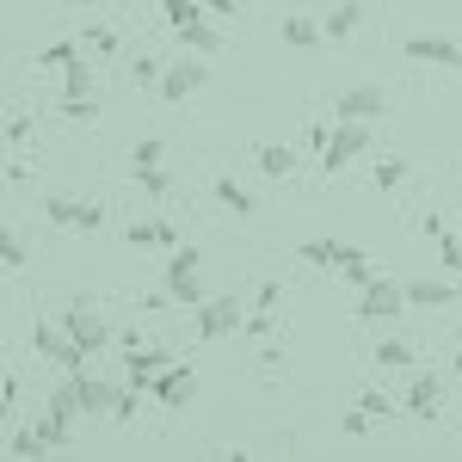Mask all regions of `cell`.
<instances>
[{
    "instance_id": "6da1fadb",
    "label": "cell",
    "mask_w": 462,
    "mask_h": 462,
    "mask_svg": "<svg viewBox=\"0 0 462 462\" xmlns=\"http://www.w3.org/2000/svg\"><path fill=\"white\" fill-rule=\"evenodd\" d=\"M32 346H37V357H50L62 376H80V370H87V352L74 346V333L62 327V320H37V327H32Z\"/></svg>"
},
{
    "instance_id": "7a4b0ae2",
    "label": "cell",
    "mask_w": 462,
    "mask_h": 462,
    "mask_svg": "<svg viewBox=\"0 0 462 462\" xmlns=\"http://www.w3.org/2000/svg\"><path fill=\"white\" fill-rule=\"evenodd\" d=\"M370 148H376V130H370V124H339V130H333V143L320 148V173H327V179L346 173V167L364 161Z\"/></svg>"
},
{
    "instance_id": "3957f363",
    "label": "cell",
    "mask_w": 462,
    "mask_h": 462,
    "mask_svg": "<svg viewBox=\"0 0 462 462\" xmlns=\"http://www.w3.org/2000/svg\"><path fill=\"white\" fill-rule=\"evenodd\" d=\"M62 327H69V333H74V346H80V352H87V357H93V352H106L111 339H117V333H111V327H106V315H99V309H93L87 296H74L69 309H62Z\"/></svg>"
},
{
    "instance_id": "277c9868",
    "label": "cell",
    "mask_w": 462,
    "mask_h": 462,
    "mask_svg": "<svg viewBox=\"0 0 462 462\" xmlns=\"http://www.w3.org/2000/svg\"><path fill=\"white\" fill-rule=\"evenodd\" d=\"M247 327V309H241V296H204L198 302V339H228V333H241Z\"/></svg>"
},
{
    "instance_id": "5b68a950",
    "label": "cell",
    "mask_w": 462,
    "mask_h": 462,
    "mask_svg": "<svg viewBox=\"0 0 462 462\" xmlns=\"http://www.w3.org/2000/svg\"><path fill=\"white\" fill-rule=\"evenodd\" d=\"M204 80H210V69H204V56L191 50V56H173V62H167V74H161V87H154V93H161L167 106H179V99H191Z\"/></svg>"
},
{
    "instance_id": "8992f818",
    "label": "cell",
    "mask_w": 462,
    "mask_h": 462,
    "mask_svg": "<svg viewBox=\"0 0 462 462\" xmlns=\"http://www.w3.org/2000/svg\"><path fill=\"white\" fill-rule=\"evenodd\" d=\"M383 111H389V93H383L376 80H364V87H346V93L333 99V117H339V124H376Z\"/></svg>"
},
{
    "instance_id": "52a82bcc",
    "label": "cell",
    "mask_w": 462,
    "mask_h": 462,
    "mask_svg": "<svg viewBox=\"0 0 462 462\" xmlns=\"http://www.w3.org/2000/svg\"><path fill=\"white\" fill-rule=\"evenodd\" d=\"M401 309H407V284H394V278L357 290V320H401Z\"/></svg>"
},
{
    "instance_id": "ba28073f",
    "label": "cell",
    "mask_w": 462,
    "mask_h": 462,
    "mask_svg": "<svg viewBox=\"0 0 462 462\" xmlns=\"http://www.w3.org/2000/svg\"><path fill=\"white\" fill-rule=\"evenodd\" d=\"M401 50H407L413 62H431V69H462V43L444 37V32H407Z\"/></svg>"
},
{
    "instance_id": "9c48e42d",
    "label": "cell",
    "mask_w": 462,
    "mask_h": 462,
    "mask_svg": "<svg viewBox=\"0 0 462 462\" xmlns=\"http://www.w3.org/2000/svg\"><path fill=\"white\" fill-rule=\"evenodd\" d=\"M154 401H161V407H167V413H179V407H185V401H191V394H198V370H191V364H167V370H161V376H154Z\"/></svg>"
},
{
    "instance_id": "30bf717a",
    "label": "cell",
    "mask_w": 462,
    "mask_h": 462,
    "mask_svg": "<svg viewBox=\"0 0 462 462\" xmlns=\"http://www.w3.org/2000/svg\"><path fill=\"white\" fill-rule=\"evenodd\" d=\"M438 407H444V383L426 370H407V420H438Z\"/></svg>"
},
{
    "instance_id": "8fae6325",
    "label": "cell",
    "mask_w": 462,
    "mask_h": 462,
    "mask_svg": "<svg viewBox=\"0 0 462 462\" xmlns=\"http://www.w3.org/2000/svg\"><path fill=\"white\" fill-rule=\"evenodd\" d=\"M302 265H315V272H346L352 259H364L357 247H346V241H327V235H315V241H302Z\"/></svg>"
},
{
    "instance_id": "7c38bea8",
    "label": "cell",
    "mask_w": 462,
    "mask_h": 462,
    "mask_svg": "<svg viewBox=\"0 0 462 462\" xmlns=\"http://www.w3.org/2000/svg\"><path fill=\"white\" fill-rule=\"evenodd\" d=\"M462 302V284L450 278H407V309H450Z\"/></svg>"
},
{
    "instance_id": "4fadbf2b",
    "label": "cell",
    "mask_w": 462,
    "mask_h": 462,
    "mask_svg": "<svg viewBox=\"0 0 462 462\" xmlns=\"http://www.w3.org/2000/svg\"><path fill=\"white\" fill-rule=\"evenodd\" d=\"M80 383V407H87V420H111V407H117V394H124V383H106V376H74Z\"/></svg>"
},
{
    "instance_id": "5bb4252c",
    "label": "cell",
    "mask_w": 462,
    "mask_h": 462,
    "mask_svg": "<svg viewBox=\"0 0 462 462\" xmlns=\"http://www.w3.org/2000/svg\"><path fill=\"white\" fill-rule=\"evenodd\" d=\"M173 364V352H161V346H136L130 352V364H124V383L130 389H154V376Z\"/></svg>"
},
{
    "instance_id": "9a60e30c",
    "label": "cell",
    "mask_w": 462,
    "mask_h": 462,
    "mask_svg": "<svg viewBox=\"0 0 462 462\" xmlns=\"http://www.w3.org/2000/svg\"><path fill=\"white\" fill-rule=\"evenodd\" d=\"M161 296L179 302V309H198L204 302V284H198V272H161Z\"/></svg>"
},
{
    "instance_id": "2e32d148",
    "label": "cell",
    "mask_w": 462,
    "mask_h": 462,
    "mask_svg": "<svg viewBox=\"0 0 462 462\" xmlns=\"http://www.w3.org/2000/svg\"><path fill=\"white\" fill-rule=\"evenodd\" d=\"M124 235H130V247H167V253L179 247V228H173V222H161V216H154V222H130Z\"/></svg>"
},
{
    "instance_id": "e0dca14e",
    "label": "cell",
    "mask_w": 462,
    "mask_h": 462,
    "mask_svg": "<svg viewBox=\"0 0 462 462\" xmlns=\"http://www.w3.org/2000/svg\"><path fill=\"white\" fill-rule=\"evenodd\" d=\"M278 37H284L290 50H315V43H327V25H315V19H302V13H290L284 25H278Z\"/></svg>"
},
{
    "instance_id": "ac0fdd59",
    "label": "cell",
    "mask_w": 462,
    "mask_h": 462,
    "mask_svg": "<svg viewBox=\"0 0 462 462\" xmlns=\"http://www.w3.org/2000/svg\"><path fill=\"white\" fill-rule=\"evenodd\" d=\"M253 161H259V173H265V179H290V173H296V148H290V143H265Z\"/></svg>"
},
{
    "instance_id": "d6986e66",
    "label": "cell",
    "mask_w": 462,
    "mask_h": 462,
    "mask_svg": "<svg viewBox=\"0 0 462 462\" xmlns=\"http://www.w3.org/2000/svg\"><path fill=\"white\" fill-rule=\"evenodd\" d=\"M320 25H327V37H333V43H339V37H352L357 25H364V0H339Z\"/></svg>"
},
{
    "instance_id": "ffe728a7",
    "label": "cell",
    "mask_w": 462,
    "mask_h": 462,
    "mask_svg": "<svg viewBox=\"0 0 462 462\" xmlns=\"http://www.w3.org/2000/svg\"><path fill=\"white\" fill-rule=\"evenodd\" d=\"M62 74V99H93V62L87 56H74L69 69H56Z\"/></svg>"
},
{
    "instance_id": "44dd1931",
    "label": "cell",
    "mask_w": 462,
    "mask_h": 462,
    "mask_svg": "<svg viewBox=\"0 0 462 462\" xmlns=\"http://www.w3.org/2000/svg\"><path fill=\"white\" fill-rule=\"evenodd\" d=\"M376 370H401V376H407V370H420V352H413L407 339H383V346H376Z\"/></svg>"
},
{
    "instance_id": "7402d4cb",
    "label": "cell",
    "mask_w": 462,
    "mask_h": 462,
    "mask_svg": "<svg viewBox=\"0 0 462 462\" xmlns=\"http://www.w3.org/2000/svg\"><path fill=\"white\" fill-rule=\"evenodd\" d=\"M50 413H56V420H69V426H74V420H87V407H80V383H74V376L50 389Z\"/></svg>"
},
{
    "instance_id": "603a6c76",
    "label": "cell",
    "mask_w": 462,
    "mask_h": 462,
    "mask_svg": "<svg viewBox=\"0 0 462 462\" xmlns=\"http://www.w3.org/2000/svg\"><path fill=\"white\" fill-rule=\"evenodd\" d=\"M161 13H167V25H173V32L204 25V19H210V6H204V0H161Z\"/></svg>"
},
{
    "instance_id": "cb8c5ba5",
    "label": "cell",
    "mask_w": 462,
    "mask_h": 462,
    "mask_svg": "<svg viewBox=\"0 0 462 462\" xmlns=\"http://www.w3.org/2000/svg\"><path fill=\"white\" fill-rule=\"evenodd\" d=\"M6 457H56V450H50V438H43V431L13 426V431H6Z\"/></svg>"
},
{
    "instance_id": "d4e9b609",
    "label": "cell",
    "mask_w": 462,
    "mask_h": 462,
    "mask_svg": "<svg viewBox=\"0 0 462 462\" xmlns=\"http://www.w3.org/2000/svg\"><path fill=\"white\" fill-rule=\"evenodd\" d=\"M210 191H216V204H222V210H235V216L259 210V204H253V191H247V185H235V179H216Z\"/></svg>"
},
{
    "instance_id": "484cf974",
    "label": "cell",
    "mask_w": 462,
    "mask_h": 462,
    "mask_svg": "<svg viewBox=\"0 0 462 462\" xmlns=\"http://www.w3.org/2000/svg\"><path fill=\"white\" fill-rule=\"evenodd\" d=\"M74 56H80V37H56V43L37 50V69H69Z\"/></svg>"
},
{
    "instance_id": "4316f807",
    "label": "cell",
    "mask_w": 462,
    "mask_h": 462,
    "mask_svg": "<svg viewBox=\"0 0 462 462\" xmlns=\"http://www.w3.org/2000/svg\"><path fill=\"white\" fill-rule=\"evenodd\" d=\"M173 37L185 50H198V56H216V50H222V32H210V19H204V25H185V32H173Z\"/></svg>"
},
{
    "instance_id": "83f0119b",
    "label": "cell",
    "mask_w": 462,
    "mask_h": 462,
    "mask_svg": "<svg viewBox=\"0 0 462 462\" xmlns=\"http://www.w3.org/2000/svg\"><path fill=\"white\" fill-rule=\"evenodd\" d=\"M370 179H376L383 191H394V185H407V161H401V154H376V167H370Z\"/></svg>"
},
{
    "instance_id": "f1b7e54d",
    "label": "cell",
    "mask_w": 462,
    "mask_h": 462,
    "mask_svg": "<svg viewBox=\"0 0 462 462\" xmlns=\"http://www.w3.org/2000/svg\"><path fill=\"white\" fill-rule=\"evenodd\" d=\"M43 216H50V228H69V235H74L80 204H74V198H43Z\"/></svg>"
},
{
    "instance_id": "f546056e",
    "label": "cell",
    "mask_w": 462,
    "mask_h": 462,
    "mask_svg": "<svg viewBox=\"0 0 462 462\" xmlns=\"http://www.w3.org/2000/svg\"><path fill=\"white\" fill-rule=\"evenodd\" d=\"M357 407H364L370 420H394V413H407V407H394V401H389V389H364V394H357Z\"/></svg>"
},
{
    "instance_id": "4dcf8cb0",
    "label": "cell",
    "mask_w": 462,
    "mask_h": 462,
    "mask_svg": "<svg viewBox=\"0 0 462 462\" xmlns=\"http://www.w3.org/2000/svg\"><path fill=\"white\" fill-rule=\"evenodd\" d=\"M333 278H339V284H346V290H364V284H376L383 272H376L370 259H352V265H346V272H333Z\"/></svg>"
},
{
    "instance_id": "1f68e13d",
    "label": "cell",
    "mask_w": 462,
    "mask_h": 462,
    "mask_svg": "<svg viewBox=\"0 0 462 462\" xmlns=\"http://www.w3.org/2000/svg\"><path fill=\"white\" fill-rule=\"evenodd\" d=\"M136 185H143L148 198H167V191H173V173H167V167H136Z\"/></svg>"
},
{
    "instance_id": "d6a6232c",
    "label": "cell",
    "mask_w": 462,
    "mask_h": 462,
    "mask_svg": "<svg viewBox=\"0 0 462 462\" xmlns=\"http://www.w3.org/2000/svg\"><path fill=\"white\" fill-rule=\"evenodd\" d=\"M130 74H136V80H154V87H161L167 62H161V56H148V50H136V56H130Z\"/></svg>"
},
{
    "instance_id": "836d02e7",
    "label": "cell",
    "mask_w": 462,
    "mask_h": 462,
    "mask_svg": "<svg viewBox=\"0 0 462 462\" xmlns=\"http://www.w3.org/2000/svg\"><path fill=\"white\" fill-rule=\"evenodd\" d=\"M0 265H6V272H25V241H19L13 228L0 235Z\"/></svg>"
},
{
    "instance_id": "e575fe53",
    "label": "cell",
    "mask_w": 462,
    "mask_h": 462,
    "mask_svg": "<svg viewBox=\"0 0 462 462\" xmlns=\"http://www.w3.org/2000/svg\"><path fill=\"white\" fill-rule=\"evenodd\" d=\"M99 117V99H62V124H93Z\"/></svg>"
},
{
    "instance_id": "d590c367",
    "label": "cell",
    "mask_w": 462,
    "mask_h": 462,
    "mask_svg": "<svg viewBox=\"0 0 462 462\" xmlns=\"http://www.w3.org/2000/svg\"><path fill=\"white\" fill-rule=\"evenodd\" d=\"M161 154H167V143H161V136H143L136 154H130V167H161Z\"/></svg>"
},
{
    "instance_id": "8d00e7d4",
    "label": "cell",
    "mask_w": 462,
    "mask_h": 462,
    "mask_svg": "<svg viewBox=\"0 0 462 462\" xmlns=\"http://www.w3.org/2000/svg\"><path fill=\"white\" fill-rule=\"evenodd\" d=\"M87 43H93L99 56H117V25H87Z\"/></svg>"
},
{
    "instance_id": "74e56055",
    "label": "cell",
    "mask_w": 462,
    "mask_h": 462,
    "mask_svg": "<svg viewBox=\"0 0 462 462\" xmlns=\"http://www.w3.org/2000/svg\"><path fill=\"white\" fill-rule=\"evenodd\" d=\"M438 253H444V272H450V278H462V241L438 235Z\"/></svg>"
},
{
    "instance_id": "f35d334b",
    "label": "cell",
    "mask_w": 462,
    "mask_h": 462,
    "mask_svg": "<svg viewBox=\"0 0 462 462\" xmlns=\"http://www.w3.org/2000/svg\"><path fill=\"white\" fill-rule=\"evenodd\" d=\"M136 394H143V389H130V383H124V394H117V407H111V426L136 420Z\"/></svg>"
},
{
    "instance_id": "ab89813d",
    "label": "cell",
    "mask_w": 462,
    "mask_h": 462,
    "mask_svg": "<svg viewBox=\"0 0 462 462\" xmlns=\"http://www.w3.org/2000/svg\"><path fill=\"white\" fill-rule=\"evenodd\" d=\"M278 302H284V284L278 278H265V284L253 290V309H278Z\"/></svg>"
},
{
    "instance_id": "60d3db41",
    "label": "cell",
    "mask_w": 462,
    "mask_h": 462,
    "mask_svg": "<svg viewBox=\"0 0 462 462\" xmlns=\"http://www.w3.org/2000/svg\"><path fill=\"white\" fill-rule=\"evenodd\" d=\"M376 426V420H370V413H364V407H352V413H346V420H339V431H346V438H364V431Z\"/></svg>"
},
{
    "instance_id": "b9f144b4",
    "label": "cell",
    "mask_w": 462,
    "mask_h": 462,
    "mask_svg": "<svg viewBox=\"0 0 462 462\" xmlns=\"http://www.w3.org/2000/svg\"><path fill=\"white\" fill-rule=\"evenodd\" d=\"M32 117H25V111H13V124H6V143H32Z\"/></svg>"
},
{
    "instance_id": "7bdbcfd3",
    "label": "cell",
    "mask_w": 462,
    "mask_h": 462,
    "mask_svg": "<svg viewBox=\"0 0 462 462\" xmlns=\"http://www.w3.org/2000/svg\"><path fill=\"white\" fill-rule=\"evenodd\" d=\"M99 222H106V210H99V204H80V222H74V235H93Z\"/></svg>"
},
{
    "instance_id": "ee69618b",
    "label": "cell",
    "mask_w": 462,
    "mask_h": 462,
    "mask_svg": "<svg viewBox=\"0 0 462 462\" xmlns=\"http://www.w3.org/2000/svg\"><path fill=\"white\" fill-rule=\"evenodd\" d=\"M0 394H6V420H13V413H19V394H25V383H19V376H6V383H0Z\"/></svg>"
},
{
    "instance_id": "f6af8a7d",
    "label": "cell",
    "mask_w": 462,
    "mask_h": 462,
    "mask_svg": "<svg viewBox=\"0 0 462 462\" xmlns=\"http://www.w3.org/2000/svg\"><path fill=\"white\" fill-rule=\"evenodd\" d=\"M210 13H241V0H204Z\"/></svg>"
},
{
    "instance_id": "bcb514c9",
    "label": "cell",
    "mask_w": 462,
    "mask_h": 462,
    "mask_svg": "<svg viewBox=\"0 0 462 462\" xmlns=\"http://www.w3.org/2000/svg\"><path fill=\"white\" fill-rule=\"evenodd\" d=\"M457 376H462V333H457Z\"/></svg>"
},
{
    "instance_id": "7dc6e473",
    "label": "cell",
    "mask_w": 462,
    "mask_h": 462,
    "mask_svg": "<svg viewBox=\"0 0 462 462\" xmlns=\"http://www.w3.org/2000/svg\"><path fill=\"white\" fill-rule=\"evenodd\" d=\"M457 401H462V383H457Z\"/></svg>"
},
{
    "instance_id": "c3c4849f",
    "label": "cell",
    "mask_w": 462,
    "mask_h": 462,
    "mask_svg": "<svg viewBox=\"0 0 462 462\" xmlns=\"http://www.w3.org/2000/svg\"><path fill=\"white\" fill-rule=\"evenodd\" d=\"M457 284H462V278H457Z\"/></svg>"
}]
</instances>
